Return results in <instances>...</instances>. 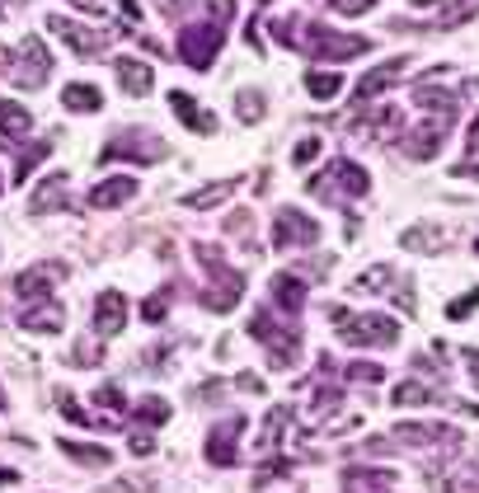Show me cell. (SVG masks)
Here are the masks:
<instances>
[{
  "label": "cell",
  "mask_w": 479,
  "mask_h": 493,
  "mask_svg": "<svg viewBox=\"0 0 479 493\" xmlns=\"http://www.w3.org/2000/svg\"><path fill=\"white\" fill-rule=\"evenodd\" d=\"M231 0H216V19H203V24H183L179 33V57L183 66H193V71H207L216 61L221 43H226V19H231Z\"/></svg>",
  "instance_id": "obj_1"
},
{
  "label": "cell",
  "mask_w": 479,
  "mask_h": 493,
  "mask_svg": "<svg viewBox=\"0 0 479 493\" xmlns=\"http://www.w3.org/2000/svg\"><path fill=\"white\" fill-rule=\"evenodd\" d=\"M329 320H334V334L348 343V348H395L400 343V324L390 315H353L343 306H329Z\"/></svg>",
  "instance_id": "obj_2"
},
{
  "label": "cell",
  "mask_w": 479,
  "mask_h": 493,
  "mask_svg": "<svg viewBox=\"0 0 479 493\" xmlns=\"http://www.w3.org/2000/svg\"><path fill=\"white\" fill-rule=\"evenodd\" d=\"M249 339H259L268 352H273V367H297V352H301V324L292 320H277L273 310H254L249 315Z\"/></svg>",
  "instance_id": "obj_3"
},
{
  "label": "cell",
  "mask_w": 479,
  "mask_h": 493,
  "mask_svg": "<svg viewBox=\"0 0 479 493\" xmlns=\"http://www.w3.org/2000/svg\"><path fill=\"white\" fill-rule=\"evenodd\" d=\"M193 249H198V258H203V268L212 273V287L198 296V301H203L207 310H216V315L235 310L240 296H245V273L226 268V263H221V254H216V245H193Z\"/></svg>",
  "instance_id": "obj_4"
},
{
  "label": "cell",
  "mask_w": 479,
  "mask_h": 493,
  "mask_svg": "<svg viewBox=\"0 0 479 493\" xmlns=\"http://www.w3.org/2000/svg\"><path fill=\"white\" fill-rule=\"evenodd\" d=\"M297 47H306L315 61H343V57H362L371 43L362 38V33H334L329 24H306Z\"/></svg>",
  "instance_id": "obj_5"
},
{
  "label": "cell",
  "mask_w": 479,
  "mask_h": 493,
  "mask_svg": "<svg viewBox=\"0 0 479 493\" xmlns=\"http://www.w3.org/2000/svg\"><path fill=\"white\" fill-rule=\"evenodd\" d=\"M0 61H5V76H10L19 89H38V85L52 76V57H47V47H43L38 38H24L15 52H5Z\"/></svg>",
  "instance_id": "obj_6"
},
{
  "label": "cell",
  "mask_w": 479,
  "mask_h": 493,
  "mask_svg": "<svg viewBox=\"0 0 479 493\" xmlns=\"http://www.w3.org/2000/svg\"><path fill=\"white\" fill-rule=\"evenodd\" d=\"M170 155V146L155 137V131H137V127H127V131H118V137H109L104 142V151H99V160L109 164V160H137V164H151V160H165Z\"/></svg>",
  "instance_id": "obj_7"
},
{
  "label": "cell",
  "mask_w": 479,
  "mask_h": 493,
  "mask_svg": "<svg viewBox=\"0 0 479 493\" xmlns=\"http://www.w3.org/2000/svg\"><path fill=\"white\" fill-rule=\"evenodd\" d=\"M310 193H319V197H338V193L362 197V193H371V179H367V170L358 160H334L325 174L310 179Z\"/></svg>",
  "instance_id": "obj_8"
},
{
  "label": "cell",
  "mask_w": 479,
  "mask_h": 493,
  "mask_svg": "<svg viewBox=\"0 0 479 493\" xmlns=\"http://www.w3.org/2000/svg\"><path fill=\"white\" fill-rule=\"evenodd\" d=\"M319 240V221L292 212V207H282L273 216V249H301V245H315Z\"/></svg>",
  "instance_id": "obj_9"
},
{
  "label": "cell",
  "mask_w": 479,
  "mask_h": 493,
  "mask_svg": "<svg viewBox=\"0 0 479 493\" xmlns=\"http://www.w3.org/2000/svg\"><path fill=\"white\" fill-rule=\"evenodd\" d=\"M47 24H52V33H57V38L67 43L71 52H80V57H94V52H104V47H109V38H113L109 28H80L76 19H61V15H52Z\"/></svg>",
  "instance_id": "obj_10"
},
{
  "label": "cell",
  "mask_w": 479,
  "mask_h": 493,
  "mask_svg": "<svg viewBox=\"0 0 479 493\" xmlns=\"http://www.w3.org/2000/svg\"><path fill=\"white\" fill-rule=\"evenodd\" d=\"M400 446H456V427H442V423H400L390 433Z\"/></svg>",
  "instance_id": "obj_11"
},
{
  "label": "cell",
  "mask_w": 479,
  "mask_h": 493,
  "mask_svg": "<svg viewBox=\"0 0 479 493\" xmlns=\"http://www.w3.org/2000/svg\"><path fill=\"white\" fill-rule=\"evenodd\" d=\"M240 427H245L240 414H231L226 423H216V427H212V437H207V460H212V466H235V460H240V451H235Z\"/></svg>",
  "instance_id": "obj_12"
},
{
  "label": "cell",
  "mask_w": 479,
  "mask_h": 493,
  "mask_svg": "<svg viewBox=\"0 0 479 493\" xmlns=\"http://www.w3.org/2000/svg\"><path fill=\"white\" fill-rule=\"evenodd\" d=\"M113 76H118V85L127 89V99H146L151 85H155L151 61H137V57H113Z\"/></svg>",
  "instance_id": "obj_13"
},
{
  "label": "cell",
  "mask_w": 479,
  "mask_h": 493,
  "mask_svg": "<svg viewBox=\"0 0 479 493\" xmlns=\"http://www.w3.org/2000/svg\"><path fill=\"white\" fill-rule=\"evenodd\" d=\"M268 301H273L286 320H297L301 306H306V282H301L297 273H277V278L268 282Z\"/></svg>",
  "instance_id": "obj_14"
},
{
  "label": "cell",
  "mask_w": 479,
  "mask_h": 493,
  "mask_svg": "<svg viewBox=\"0 0 479 493\" xmlns=\"http://www.w3.org/2000/svg\"><path fill=\"white\" fill-rule=\"evenodd\" d=\"M127 324V296L122 291H104L99 301H94V334L109 339V334H122Z\"/></svg>",
  "instance_id": "obj_15"
},
{
  "label": "cell",
  "mask_w": 479,
  "mask_h": 493,
  "mask_svg": "<svg viewBox=\"0 0 479 493\" xmlns=\"http://www.w3.org/2000/svg\"><path fill=\"white\" fill-rule=\"evenodd\" d=\"M404 71H409V57H395V61H386V66H376V71H367V76L358 80V104H371L376 94H386Z\"/></svg>",
  "instance_id": "obj_16"
},
{
  "label": "cell",
  "mask_w": 479,
  "mask_h": 493,
  "mask_svg": "<svg viewBox=\"0 0 479 493\" xmlns=\"http://www.w3.org/2000/svg\"><path fill=\"white\" fill-rule=\"evenodd\" d=\"M446 131H452V122H446V118H428L419 131H409V155L413 160H432L442 151V142H446Z\"/></svg>",
  "instance_id": "obj_17"
},
{
  "label": "cell",
  "mask_w": 479,
  "mask_h": 493,
  "mask_svg": "<svg viewBox=\"0 0 479 493\" xmlns=\"http://www.w3.org/2000/svg\"><path fill=\"white\" fill-rule=\"evenodd\" d=\"M71 179L67 174H47L38 188H34V212H71Z\"/></svg>",
  "instance_id": "obj_18"
},
{
  "label": "cell",
  "mask_w": 479,
  "mask_h": 493,
  "mask_svg": "<svg viewBox=\"0 0 479 493\" xmlns=\"http://www.w3.org/2000/svg\"><path fill=\"white\" fill-rule=\"evenodd\" d=\"M170 109H174V118H179L183 127H193V131H203V137H212V131H216V118L198 109V99H193V94H183V89H174V94H170Z\"/></svg>",
  "instance_id": "obj_19"
},
{
  "label": "cell",
  "mask_w": 479,
  "mask_h": 493,
  "mask_svg": "<svg viewBox=\"0 0 479 493\" xmlns=\"http://www.w3.org/2000/svg\"><path fill=\"white\" fill-rule=\"evenodd\" d=\"M67 278V263H43V268H28V273H19V282H15V291L19 296H43L52 291V282H61Z\"/></svg>",
  "instance_id": "obj_20"
},
{
  "label": "cell",
  "mask_w": 479,
  "mask_h": 493,
  "mask_svg": "<svg viewBox=\"0 0 479 493\" xmlns=\"http://www.w3.org/2000/svg\"><path fill=\"white\" fill-rule=\"evenodd\" d=\"M28 127H34L28 109L10 104V99H0V146H19V142L28 137Z\"/></svg>",
  "instance_id": "obj_21"
},
{
  "label": "cell",
  "mask_w": 479,
  "mask_h": 493,
  "mask_svg": "<svg viewBox=\"0 0 479 493\" xmlns=\"http://www.w3.org/2000/svg\"><path fill=\"white\" fill-rule=\"evenodd\" d=\"M127 197H137V179H127V174H118V179H104L99 188L89 193V207H99V212H109V207H122Z\"/></svg>",
  "instance_id": "obj_22"
},
{
  "label": "cell",
  "mask_w": 479,
  "mask_h": 493,
  "mask_svg": "<svg viewBox=\"0 0 479 493\" xmlns=\"http://www.w3.org/2000/svg\"><path fill=\"white\" fill-rule=\"evenodd\" d=\"M19 324L28 329V334H57V329L67 324V310H61L57 301H47V296H43V301H38L34 310H24V320H19Z\"/></svg>",
  "instance_id": "obj_23"
},
{
  "label": "cell",
  "mask_w": 479,
  "mask_h": 493,
  "mask_svg": "<svg viewBox=\"0 0 479 493\" xmlns=\"http://www.w3.org/2000/svg\"><path fill=\"white\" fill-rule=\"evenodd\" d=\"M240 188V179H221V184H207V188H198V193H188L183 197V207L188 212H207V207H221L226 197Z\"/></svg>",
  "instance_id": "obj_24"
},
{
  "label": "cell",
  "mask_w": 479,
  "mask_h": 493,
  "mask_svg": "<svg viewBox=\"0 0 479 493\" xmlns=\"http://www.w3.org/2000/svg\"><path fill=\"white\" fill-rule=\"evenodd\" d=\"M61 104H67L71 113H99L104 109V94L99 89H94V85H67V89H61Z\"/></svg>",
  "instance_id": "obj_25"
},
{
  "label": "cell",
  "mask_w": 479,
  "mask_h": 493,
  "mask_svg": "<svg viewBox=\"0 0 479 493\" xmlns=\"http://www.w3.org/2000/svg\"><path fill=\"white\" fill-rule=\"evenodd\" d=\"M61 451H67L71 460H80V466H89V470H104V466H113V451H104V446H89V442H71V437H61Z\"/></svg>",
  "instance_id": "obj_26"
},
{
  "label": "cell",
  "mask_w": 479,
  "mask_h": 493,
  "mask_svg": "<svg viewBox=\"0 0 479 493\" xmlns=\"http://www.w3.org/2000/svg\"><path fill=\"white\" fill-rule=\"evenodd\" d=\"M390 404H400V409H423V404H442V394L428 390V385H419V381H404V385H395V400Z\"/></svg>",
  "instance_id": "obj_27"
},
{
  "label": "cell",
  "mask_w": 479,
  "mask_h": 493,
  "mask_svg": "<svg viewBox=\"0 0 479 493\" xmlns=\"http://www.w3.org/2000/svg\"><path fill=\"white\" fill-rule=\"evenodd\" d=\"M306 89H310V99H334L343 89V76L338 71H306Z\"/></svg>",
  "instance_id": "obj_28"
},
{
  "label": "cell",
  "mask_w": 479,
  "mask_h": 493,
  "mask_svg": "<svg viewBox=\"0 0 479 493\" xmlns=\"http://www.w3.org/2000/svg\"><path fill=\"white\" fill-rule=\"evenodd\" d=\"M235 113H240V122H259L264 118V94L259 89H240L235 94Z\"/></svg>",
  "instance_id": "obj_29"
},
{
  "label": "cell",
  "mask_w": 479,
  "mask_h": 493,
  "mask_svg": "<svg viewBox=\"0 0 479 493\" xmlns=\"http://www.w3.org/2000/svg\"><path fill=\"white\" fill-rule=\"evenodd\" d=\"M47 151H52V142H38V146H28V151L19 155V164H15V184H24L28 174H34V164H38V160H43Z\"/></svg>",
  "instance_id": "obj_30"
},
{
  "label": "cell",
  "mask_w": 479,
  "mask_h": 493,
  "mask_svg": "<svg viewBox=\"0 0 479 493\" xmlns=\"http://www.w3.org/2000/svg\"><path fill=\"white\" fill-rule=\"evenodd\" d=\"M348 381L380 385V381H386V367H380V362H353V367H348Z\"/></svg>",
  "instance_id": "obj_31"
},
{
  "label": "cell",
  "mask_w": 479,
  "mask_h": 493,
  "mask_svg": "<svg viewBox=\"0 0 479 493\" xmlns=\"http://www.w3.org/2000/svg\"><path fill=\"white\" fill-rule=\"evenodd\" d=\"M170 296H174V287H165L160 296H146V301H141V315H146V324H160V320H165V310H170Z\"/></svg>",
  "instance_id": "obj_32"
},
{
  "label": "cell",
  "mask_w": 479,
  "mask_h": 493,
  "mask_svg": "<svg viewBox=\"0 0 479 493\" xmlns=\"http://www.w3.org/2000/svg\"><path fill=\"white\" fill-rule=\"evenodd\" d=\"M99 362H104V352H99V343H94V339H80L71 348V367H99Z\"/></svg>",
  "instance_id": "obj_33"
},
{
  "label": "cell",
  "mask_w": 479,
  "mask_h": 493,
  "mask_svg": "<svg viewBox=\"0 0 479 493\" xmlns=\"http://www.w3.org/2000/svg\"><path fill=\"white\" fill-rule=\"evenodd\" d=\"M338 404H343V390L319 385V390H315V400H310V414L319 418V414H329V409H338Z\"/></svg>",
  "instance_id": "obj_34"
},
{
  "label": "cell",
  "mask_w": 479,
  "mask_h": 493,
  "mask_svg": "<svg viewBox=\"0 0 479 493\" xmlns=\"http://www.w3.org/2000/svg\"><path fill=\"white\" fill-rule=\"evenodd\" d=\"M94 404L109 409V414H127V400H122L118 385H99V390H94Z\"/></svg>",
  "instance_id": "obj_35"
},
{
  "label": "cell",
  "mask_w": 479,
  "mask_h": 493,
  "mask_svg": "<svg viewBox=\"0 0 479 493\" xmlns=\"http://www.w3.org/2000/svg\"><path fill=\"white\" fill-rule=\"evenodd\" d=\"M404 245H409V249H437V245H442V230L419 226V230H409V236H404Z\"/></svg>",
  "instance_id": "obj_36"
},
{
  "label": "cell",
  "mask_w": 479,
  "mask_h": 493,
  "mask_svg": "<svg viewBox=\"0 0 479 493\" xmlns=\"http://www.w3.org/2000/svg\"><path fill=\"white\" fill-rule=\"evenodd\" d=\"M137 418L151 423V427H160V423H170V404H165V400H146V404L137 409Z\"/></svg>",
  "instance_id": "obj_37"
},
{
  "label": "cell",
  "mask_w": 479,
  "mask_h": 493,
  "mask_svg": "<svg viewBox=\"0 0 479 493\" xmlns=\"http://www.w3.org/2000/svg\"><path fill=\"white\" fill-rule=\"evenodd\" d=\"M386 282H390V268H371L353 282V291H386Z\"/></svg>",
  "instance_id": "obj_38"
},
{
  "label": "cell",
  "mask_w": 479,
  "mask_h": 493,
  "mask_svg": "<svg viewBox=\"0 0 479 493\" xmlns=\"http://www.w3.org/2000/svg\"><path fill=\"white\" fill-rule=\"evenodd\" d=\"M319 146H325L319 137H306V142H297V146H292V164H310V160L319 155Z\"/></svg>",
  "instance_id": "obj_39"
},
{
  "label": "cell",
  "mask_w": 479,
  "mask_h": 493,
  "mask_svg": "<svg viewBox=\"0 0 479 493\" xmlns=\"http://www.w3.org/2000/svg\"><path fill=\"white\" fill-rule=\"evenodd\" d=\"M470 310H479V287H474V291H465L461 301H452V306H446V315H452V320H465Z\"/></svg>",
  "instance_id": "obj_40"
},
{
  "label": "cell",
  "mask_w": 479,
  "mask_h": 493,
  "mask_svg": "<svg viewBox=\"0 0 479 493\" xmlns=\"http://www.w3.org/2000/svg\"><path fill=\"white\" fill-rule=\"evenodd\" d=\"M329 5L338 10V15H362V10H371L376 0H329Z\"/></svg>",
  "instance_id": "obj_41"
},
{
  "label": "cell",
  "mask_w": 479,
  "mask_h": 493,
  "mask_svg": "<svg viewBox=\"0 0 479 493\" xmlns=\"http://www.w3.org/2000/svg\"><path fill=\"white\" fill-rule=\"evenodd\" d=\"M249 226H254V216H249V212H235V216L226 221V230H231V236H249Z\"/></svg>",
  "instance_id": "obj_42"
},
{
  "label": "cell",
  "mask_w": 479,
  "mask_h": 493,
  "mask_svg": "<svg viewBox=\"0 0 479 493\" xmlns=\"http://www.w3.org/2000/svg\"><path fill=\"white\" fill-rule=\"evenodd\" d=\"M235 385H240V390H249V394H264V381H259V376H254V372H245V376H240Z\"/></svg>",
  "instance_id": "obj_43"
},
{
  "label": "cell",
  "mask_w": 479,
  "mask_h": 493,
  "mask_svg": "<svg viewBox=\"0 0 479 493\" xmlns=\"http://www.w3.org/2000/svg\"><path fill=\"white\" fill-rule=\"evenodd\" d=\"M151 446H155V442H151L146 433H137V437H132V451H137V456H151Z\"/></svg>",
  "instance_id": "obj_44"
},
{
  "label": "cell",
  "mask_w": 479,
  "mask_h": 493,
  "mask_svg": "<svg viewBox=\"0 0 479 493\" xmlns=\"http://www.w3.org/2000/svg\"><path fill=\"white\" fill-rule=\"evenodd\" d=\"M465 151H479V118L470 122V137H465Z\"/></svg>",
  "instance_id": "obj_45"
},
{
  "label": "cell",
  "mask_w": 479,
  "mask_h": 493,
  "mask_svg": "<svg viewBox=\"0 0 479 493\" xmlns=\"http://www.w3.org/2000/svg\"><path fill=\"white\" fill-rule=\"evenodd\" d=\"M465 362H470V372H474V381H479V348H465Z\"/></svg>",
  "instance_id": "obj_46"
},
{
  "label": "cell",
  "mask_w": 479,
  "mask_h": 493,
  "mask_svg": "<svg viewBox=\"0 0 479 493\" xmlns=\"http://www.w3.org/2000/svg\"><path fill=\"white\" fill-rule=\"evenodd\" d=\"M76 5H80V10H89V15H99V10H104V0H76Z\"/></svg>",
  "instance_id": "obj_47"
},
{
  "label": "cell",
  "mask_w": 479,
  "mask_h": 493,
  "mask_svg": "<svg viewBox=\"0 0 479 493\" xmlns=\"http://www.w3.org/2000/svg\"><path fill=\"white\" fill-rule=\"evenodd\" d=\"M15 479H19V475H15V470H5V466H0V488H10V484H15Z\"/></svg>",
  "instance_id": "obj_48"
},
{
  "label": "cell",
  "mask_w": 479,
  "mask_h": 493,
  "mask_svg": "<svg viewBox=\"0 0 479 493\" xmlns=\"http://www.w3.org/2000/svg\"><path fill=\"white\" fill-rule=\"evenodd\" d=\"M456 174H461V179H479V164H461Z\"/></svg>",
  "instance_id": "obj_49"
},
{
  "label": "cell",
  "mask_w": 479,
  "mask_h": 493,
  "mask_svg": "<svg viewBox=\"0 0 479 493\" xmlns=\"http://www.w3.org/2000/svg\"><path fill=\"white\" fill-rule=\"evenodd\" d=\"M122 15H127V19H137V15H141V10H137V0H122Z\"/></svg>",
  "instance_id": "obj_50"
},
{
  "label": "cell",
  "mask_w": 479,
  "mask_h": 493,
  "mask_svg": "<svg viewBox=\"0 0 479 493\" xmlns=\"http://www.w3.org/2000/svg\"><path fill=\"white\" fill-rule=\"evenodd\" d=\"M160 10H165V15H179V0H160Z\"/></svg>",
  "instance_id": "obj_51"
},
{
  "label": "cell",
  "mask_w": 479,
  "mask_h": 493,
  "mask_svg": "<svg viewBox=\"0 0 479 493\" xmlns=\"http://www.w3.org/2000/svg\"><path fill=\"white\" fill-rule=\"evenodd\" d=\"M0 409H5V390H0Z\"/></svg>",
  "instance_id": "obj_52"
},
{
  "label": "cell",
  "mask_w": 479,
  "mask_h": 493,
  "mask_svg": "<svg viewBox=\"0 0 479 493\" xmlns=\"http://www.w3.org/2000/svg\"><path fill=\"white\" fill-rule=\"evenodd\" d=\"M10 5H24V0H10Z\"/></svg>",
  "instance_id": "obj_53"
},
{
  "label": "cell",
  "mask_w": 479,
  "mask_h": 493,
  "mask_svg": "<svg viewBox=\"0 0 479 493\" xmlns=\"http://www.w3.org/2000/svg\"><path fill=\"white\" fill-rule=\"evenodd\" d=\"M259 5H268V0H259Z\"/></svg>",
  "instance_id": "obj_54"
}]
</instances>
